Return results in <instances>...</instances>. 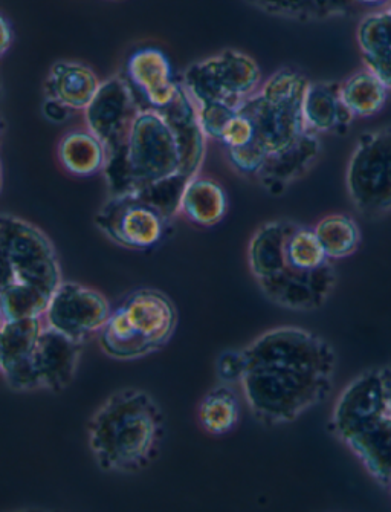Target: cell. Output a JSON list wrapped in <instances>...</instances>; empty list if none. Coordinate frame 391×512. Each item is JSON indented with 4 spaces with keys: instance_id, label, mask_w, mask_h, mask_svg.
I'll use <instances>...</instances> for the list:
<instances>
[{
    "instance_id": "6da1fadb",
    "label": "cell",
    "mask_w": 391,
    "mask_h": 512,
    "mask_svg": "<svg viewBox=\"0 0 391 512\" xmlns=\"http://www.w3.org/2000/svg\"><path fill=\"white\" fill-rule=\"evenodd\" d=\"M242 384L249 409L268 425L288 424L329 395L337 354L323 338L300 328L271 329L243 349Z\"/></svg>"
},
{
    "instance_id": "7a4b0ae2",
    "label": "cell",
    "mask_w": 391,
    "mask_h": 512,
    "mask_svg": "<svg viewBox=\"0 0 391 512\" xmlns=\"http://www.w3.org/2000/svg\"><path fill=\"white\" fill-rule=\"evenodd\" d=\"M207 140L198 107L182 83L169 107L139 106L123 152L109 159L104 169L110 196L190 181L204 164Z\"/></svg>"
},
{
    "instance_id": "3957f363",
    "label": "cell",
    "mask_w": 391,
    "mask_h": 512,
    "mask_svg": "<svg viewBox=\"0 0 391 512\" xmlns=\"http://www.w3.org/2000/svg\"><path fill=\"white\" fill-rule=\"evenodd\" d=\"M165 419L146 390L127 387L112 393L88 422V442L106 473H136L161 450Z\"/></svg>"
},
{
    "instance_id": "277c9868",
    "label": "cell",
    "mask_w": 391,
    "mask_h": 512,
    "mask_svg": "<svg viewBox=\"0 0 391 512\" xmlns=\"http://www.w3.org/2000/svg\"><path fill=\"white\" fill-rule=\"evenodd\" d=\"M178 326V311L164 292L138 289L110 311L101 329V349L117 360L146 357L169 343Z\"/></svg>"
},
{
    "instance_id": "5b68a950",
    "label": "cell",
    "mask_w": 391,
    "mask_h": 512,
    "mask_svg": "<svg viewBox=\"0 0 391 512\" xmlns=\"http://www.w3.org/2000/svg\"><path fill=\"white\" fill-rule=\"evenodd\" d=\"M309 80L291 68L278 69L262 83L259 91L243 101L237 111L253 121L256 140L271 153L291 146L306 132L303 120V101Z\"/></svg>"
},
{
    "instance_id": "8992f818",
    "label": "cell",
    "mask_w": 391,
    "mask_h": 512,
    "mask_svg": "<svg viewBox=\"0 0 391 512\" xmlns=\"http://www.w3.org/2000/svg\"><path fill=\"white\" fill-rule=\"evenodd\" d=\"M182 86L196 106L225 103L239 107L262 86V71L253 57L237 49L194 63L182 77Z\"/></svg>"
},
{
    "instance_id": "52a82bcc",
    "label": "cell",
    "mask_w": 391,
    "mask_h": 512,
    "mask_svg": "<svg viewBox=\"0 0 391 512\" xmlns=\"http://www.w3.org/2000/svg\"><path fill=\"white\" fill-rule=\"evenodd\" d=\"M346 185L362 214L391 211V126L361 135L347 164Z\"/></svg>"
},
{
    "instance_id": "ba28073f",
    "label": "cell",
    "mask_w": 391,
    "mask_h": 512,
    "mask_svg": "<svg viewBox=\"0 0 391 512\" xmlns=\"http://www.w3.org/2000/svg\"><path fill=\"white\" fill-rule=\"evenodd\" d=\"M0 245L13 265L17 282L37 286L51 295L63 282L51 240L30 222L0 214Z\"/></svg>"
},
{
    "instance_id": "9c48e42d",
    "label": "cell",
    "mask_w": 391,
    "mask_h": 512,
    "mask_svg": "<svg viewBox=\"0 0 391 512\" xmlns=\"http://www.w3.org/2000/svg\"><path fill=\"white\" fill-rule=\"evenodd\" d=\"M170 219L138 193L110 196L95 214V225L112 242L129 250H152L161 244Z\"/></svg>"
},
{
    "instance_id": "30bf717a",
    "label": "cell",
    "mask_w": 391,
    "mask_h": 512,
    "mask_svg": "<svg viewBox=\"0 0 391 512\" xmlns=\"http://www.w3.org/2000/svg\"><path fill=\"white\" fill-rule=\"evenodd\" d=\"M139 103L127 78L114 75L101 82L100 89L85 111L86 129L103 141L107 161L123 152Z\"/></svg>"
},
{
    "instance_id": "8fae6325",
    "label": "cell",
    "mask_w": 391,
    "mask_h": 512,
    "mask_svg": "<svg viewBox=\"0 0 391 512\" xmlns=\"http://www.w3.org/2000/svg\"><path fill=\"white\" fill-rule=\"evenodd\" d=\"M110 311L101 292L80 283L62 282L51 295L43 318L48 328L83 343L91 335L100 334Z\"/></svg>"
},
{
    "instance_id": "7c38bea8",
    "label": "cell",
    "mask_w": 391,
    "mask_h": 512,
    "mask_svg": "<svg viewBox=\"0 0 391 512\" xmlns=\"http://www.w3.org/2000/svg\"><path fill=\"white\" fill-rule=\"evenodd\" d=\"M382 370L362 373L338 398L332 415V428L343 441L387 415Z\"/></svg>"
},
{
    "instance_id": "4fadbf2b",
    "label": "cell",
    "mask_w": 391,
    "mask_h": 512,
    "mask_svg": "<svg viewBox=\"0 0 391 512\" xmlns=\"http://www.w3.org/2000/svg\"><path fill=\"white\" fill-rule=\"evenodd\" d=\"M43 318L2 323L4 357L2 369L5 381L17 392L40 389L39 376L34 367V350L43 329Z\"/></svg>"
},
{
    "instance_id": "5bb4252c",
    "label": "cell",
    "mask_w": 391,
    "mask_h": 512,
    "mask_svg": "<svg viewBox=\"0 0 391 512\" xmlns=\"http://www.w3.org/2000/svg\"><path fill=\"white\" fill-rule=\"evenodd\" d=\"M81 344V341L48 326L42 329L34 350L40 389L60 393L71 386L80 363Z\"/></svg>"
},
{
    "instance_id": "9a60e30c",
    "label": "cell",
    "mask_w": 391,
    "mask_h": 512,
    "mask_svg": "<svg viewBox=\"0 0 391 512\" xmlns=\"http://www.w3.org/2000/svg\"><path fill=\"white\" fill-rule=\"evenodd\" d=\"M127 80L155 109L169 107L178 97L181 83L173 78L172 63L162 49H136L127 60Z\"/></svg>"
},
{
    "instance_id": "2e32d148",
    "label": "cell",
    "mask_w": 391,
    "mask_h": 512,
    "mask_svg": "<svg viewBox=\"0 0 391 512\" xmlns=\"http://www.w3.org/2000/svg\"><path fill=\"white\" fill-rule=\"evenodd\" d=\"M320 155L321 140L318 133L306 130L291 146L280 152L271 153L257 178L269 192L278 195L285 192L292 181L306 175L317 163Z\"/></svg>"
},
{
    "instance_id": "e0dca14e",
    "label": "cell",
    "mask_w": 391,
    "mask_h": 512,
    "mask_svg": "<svg viewBox=\"0 0 391 512\" xmlns=\"http://www.w3.org/2000/svg\"><path fill=\"white\" fill-rule=\"evenodd\" d=\"M304 127L309 132L346 133L355 115L341 97V83L311 82L303 101Z\"/></svg>"
},
{
    "instance_id": "ac0fdd59",
    "label": "cell",
    "mask_w": 391,
    "mask_h": 512,
    "mask_svg": "<svg viewBox=\"0 0 391 512\" xmlns=\"http://www.w3.org/2000/svg\"><path fill=\"white\" fill-rule=\"evenodd\" d=\"M95 71L80 62H57L45 82L46 98L65 104L72 112H85L100 89Z\"/></svg>"
},
{
    "instance_id": "d6986e66",
    "label": "cell",
    "mask_w": 391,
    "mask_h": 512,
    "mask_svg": "<svg viewBox=\"0 0 391 512\" xmlns=\"http://www.w3.org/2000/svg\"><path fill=\"white\" fill-rule=\"evenodd\" d=\"M356 42L366 68L391 89V11L385 8L362 17Z\"/></svg>"
},
{
    "instance_id": "ffe728a7",
    "label": "cell",
    "mask_w": 391,
    "mask_h": 512,
    "mask_svg": "<svg viewBox=\"0 0 391 512\" xmlns=\"http://www.w3.org/2000/svg\"><path fill=\"white\" fill-rule=\"evenodd\" d=\"M228 198L222 185L196 175L187 182L179 202V213L199 227H214L227 216Z\"/></svg>"
},
{
    "instance_id": "44dd1931",
    "label": "cell",
    "mask_w": 391,
    "mask_h": 512,
    "mask_svg": "<svg viewBox=\"0 0 391 512\" xmlns=\"http://www.w3.org/2000/svg\"><path fill=\"white\" fill-rule=\"evenodd\" d=\"M57 155L63 169L78 178H89L106 169V147L89 129L66 133L60 140Z\"/></svg>"
},
{
    "instance_id": "7402d4cb",
    "label": "cell",
    "mask_w": 391,
    "mask_h": 512,
    "mask_svg": "<svg viewBox=\"0 0 391 512\" xmlns=\"http://www.w3.org/2000/svg\"><path fill=\"white\" fill-rule=\"evenodd\" d=\"M388 86L370 69L355 72L341 83V97L355 118H370L384 109Z\"/></svg>"
},
{
    "instance_id": "603a6c76",
    "label": "cell",
    "mask_w": 391,
    "mask_h": 512,
    "mask_svg": "<svg viewBox=\"0 0 391 512\" xmlns=\"http://www.w3.org/2000/svg\"><path fill=\"white\" fill-rule=\"evenodd\" d=\"M240 419V404L236 392L228 384L214 387L199 406V422L213 436L227 435Z\"/></svg>"
},
{
    "instance_id": "cb8c5ba5",
    "label": "cell",
    "mask_w": 391,
    "mask_h": 512,
    "mask_svg": "<svg viewBox=\"0 0 391 512\" xmlns=\"http://www.w3.org/2000/svg\"><path fill=\"white\" fill-rule=\"evenodd\" d=\"M314 230L330 260L352 256L361 242L358 224L347 214H329Z\"/></svg>"
},
{
    "instance_id": "d4e9b609",
    "label": "cell",
    "mask_w": 391,
    "mask_h": 512,
    "mask_svg": "<svg viewBox=\"0 0 391 512\" xmlns=\"http://www.w3.org/2000/svg\"><path fill=\"white\" fill-rule=\"evenodd\" d=\"M49 300V292L28 283L14 282L0 294V318L4 323L26 318H43Z\"/></svg>"
},
{
    "instance_id": "484cf974",
    "label": "cell",
    "mask_w": 391,
    "mask_h": 512,
    "mask_svg": "<svg viewBox=\"0 0 391 512\" xmlns=\"http://www.w3.org/2000/svg\"><path fill=\"white\" fill-rule=\"evenodd\" d=\"M327 263H330V259L315 234L314 228H306L300 224L295 225L294 230L286 239L283 266H291V268L303 269V271H314V269L323 268Z\"/></svg>"
},
{
    "instance_id": "4316f807",
    "label": "cell",
    "mask_w": 391,
    "mask_h": 512,
    "mask_svg": "<svg viewBox=\"0 0 391 512\" xmlns=\"http://www.w3.org/2000/svg\"><path fill=\"white\" fill-rule=\"evenodd\" d=\"M251 4L275 16L288 19H323L321 0H249Z\"/></svg>"
},
{
    "instance_id": "83f0119b",
    "label": "cell",
    "mask_w": 391,
    "mask_h": 512,
    "mask_svg": "<svg viewBox=\"0 0 391 512\" xmlns=\"http://www.w3.org/2000/svg\"><path fill=\"white\" fill-rule=\"evenodd\" d=\"M196 107H198L199 123L208 140L219 141L223 129L237 112L236 107L225 103H205Z\"/></svg>"
},
{
    "instance_id": "f1b7e54d",
    "label": "cell",
    "mask_w": 391,
    "mask_h": 512,
    "mask_svg": "<svg viewBox=\"0 0 391 512\" xmlns=\"http://www.w3.org/2000/svg\"><path fill=\"white\" fill-rule=\"evenodd\" d=\"M231 166L243 175H259L260 169L268 158V152L257 141L240 147V149L227 150Z\"/></svg>"
},
{
    "instance_id": "f546056e",
    "label": "cell",
    "mask_w": 391,
    "mask_h": 512,
    "mask_svg": "<svg viewBox=\"0 0 391 512\" xmlns=\"http://www.w3.org/2000/svg\"><path fill=\"white\" fill-rule=\"evenodd\" d=\"M254 140H256V129H254L253 121L249 120L242 112L237 111L223 129L219 141L225 146V149L230 150L248 146Z\"/></svg>"
},
{
    "instance_id": "4dcf8cb0",
    "label": "cell",
    "mask_w": 391,
    "mask_h": 512,
    "mask_svg": "<svg viewBox=\"0 0 391 512\" xmlns=\"http://www.w3.org/2000/svg\"><path fill=\"white\" fill-rule=\"evenodd\" d=\"M217 375L223 383L242 381L246 369V358L243 350H227L220 355L216 363Z\"/></svg>"
},
{
    "instance_id": "1f68e13d",
    "label": "cell",
    "mask_w": 391,
    "mask_h": 512,
    "mask_svg": "<svg viewBox=\"0 0 391 512\" xmlns=\"http://www.w3.org/2000/svg\"><path fill=\"white\" fill-rule=\"evenodd\" d=\"M43 114L52 123H65L66 120L71 118L72 111L65 104L46 98L45 103H43Z\"/></svg>"
},
{
    "instance_id": "d6a6232c",
    "label": "cell",
    "mask_w": 391,
    "mask_h": 512,
    "mask_svg": "<svg viewBox=\"0 0 391 512\" xmlns=\"http://www.w3.org/2000/svg\"><path fill=\"white\" fill-rule=\"evenodd\" d=\"M17 282L16 274H14L13 265H11L10 259H8L7 253H5L4 247L0 245V294Z\"/></svg>"
},
{
    "instance_id": "836d02e7",
    "label": "cell",
    "mask_w": 391,
    "mask_h": 512,
    "mask_svg": "<svg viewBox=\"0 0 391 512\" xmlns=\"http://www.w3.org/2000/svg\"><path fill=\"white\" fill-rule=\"evenodd\" d=\"M11 43H13V30H11L10 22L0 14V57L7 54Z\"/></svg>"
},
{
    "instance_id": "e575fe53",
    "label": "cell",
    "mask_w": 391,
    "mask_h": 512,
    "mask_svg": "<svg viewBox=\"0 0 391 512\" xmlns=\"http://www.w3.org/2000/svg\"><path fill=\"white\" fill-rule=\"evenodd\" d=\"M388 2L390 0H353L356 10L358 8H366V10H370V13L372 11L385 10L388 7Z\"/></svg>"
},
{
    "instance_id": "d590c367",
    "label": "cell",
    "mask_w": 391,
    "mask_h": 512,
    "mask_svg": "<svg viewBox=\"0 0 391 512\" xmlns=\"http://www.w3.org/2000/svg\"><path fill=\"white\" fill-rule=\"evenodd\" d=\"M382 376H384L385 396H387L388 413L391 415V364L384 367Z\"/></svg>"
},
{
    "instance_id": "8d00e7d4",
    "label": "cell",
    "mask_w": 391,
    "mask_h": 512,
    "mask_svg": "<svg viewBox=\"0 0 391 512\" xmlns=\"http://www.w3.org/2000/svg\"><path fill=\"white\" fill-rule=\"evenodd\" d=\"M2 357H4V341H2V328H0V369H2Z\"/></svg>"
},
{
    "instance_id": "74e56055",
    "label": "cell",
    "mask_w": 391,
    "mask_h": 512,
    "mask_svg": "<svg viewBox=\"0 0 391 512\" xmlns=\"http://www.w3.org/2000/svg\"><path fill=\"white\" fill-rule=\"evenodd\" d=\"M0 190H2V163H0Z\"/></svg>"
},
{
    "instance_id": "f35d334b",
    "label": "cell",
    "mask_w": 391,
    "mask_h": 512,
    "mask_svg": "<svg viewBox=\"0 0 391 512\" xmlns=\"http://www.w3.org/2000/svg\"><path fill=\"white\" fill-rule=\"evenodd\" d=\"M387 10H390V11H391V0H390V2H388Z\"/></svg>"
},
{
    "instance_id": "ab89813d",
    "label": "cell",
    "mask_w": 391,
    "mask_h": 512,
    "mask_svg": "<svg viewBox=\"0 0 391 512\" xmlns=\"http://www.w3.org/2000/svg\"><path fill=\"white\" fill-rule=\"evenodd\" d=\"M388 488H390V490H391V483H390V487H388Z\"/></svg>"
}]
</instances>
